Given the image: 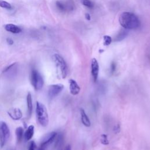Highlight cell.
Here are the masks:
<instances>
[{
	"label": "cell",
	"instance_id": "22",
	"mask_svg": "<svg viewBox=\"0 0 150 150\" xmlns=\"http://www.w3.org/2000/svg\"><path fill=\"white\" fill-rule=\"evenodd\" d=\"M56 6H57V8H58L59 10L62 11L66 10V5H65L62 2L57 1L56 3Z\"/></svg>",
	"mask_w": 150,
	"mask_h": 150
},
{
	"label": "cell",
	"instance_id": "2",
	"mask_svg": "<svg viewBox=\"0 0 150 150\" xmlns=\"http://www.w3.org/2000/svg\"><path fill=\"white\" fill-rule=\"evenodd\" d=\"M36 114L39 123L43 127H46L49 123V116L47 109L44 104L37 101L36 104Z\"/></svg>",
	"mask_w": 150,
	"mask_h": 150
},
{
	"label": "cell",
	"instance_id": "19",
	"mask_svg": "<svg viewBox=\"0 0 150 150\" xmlns=\"http://www.w3.org/2000/svg\"><path fill=\"white\" fill-rule=\"evenodd\" d=\"M82 4L89 8H92L94 6L93 3L91 1V0H82Z\"/></svg>",
	"mask_w": 150,
	"mask_h": 150
},
{
	"label": "cell",
	"instance_id": "11",
	"mask_svg": "<svg viewBox=\"0 0 150 150\" xmlns=\"http://www.w3.org/2000/svg\"><path fill=\"white\" fill-rule=\"evenodd\" d=\"M26 103H27V111L28 116L29 117L31 116L33 111V103L31 93L28 92L26 96Z\"/></svg>",
	"mask_w": 150,
	"mask_h": 150
},
{
	"label": "cell",
	"instance_id": "20",
	"mask_svg": "<svg viewBox=\"0 0 150 150\" xmlns=\"http://www.w3.org/2000/svg\"><path fill=\"white\" fill-rule=\"evenodd\" d=\"M100 141L103 145H108L109 144V141L107 139V136L106 134H102L101 136Z\"/></svg>",
	"mask_w": 150,
	"mask_h": 150
},
{
	"label": "cell",
	"instance_id": "26",
	"mask_svg": "<svg viewBox=\"0 0 150 150\" xmlns=\"http://www.w3.org/2000/svg\"><path fill=\"white\" fill-rule=\"evenodd\" d=\"M63 150H72L71 146L70 145H68Z\"/></svg>",
	"mask_w": 150,
	"mask_h": 150
},
{
	"label": "cell",
	"instance_id": "1",
	"mask_svg": "<svg viewBox=\"0 0 150 150\" xmlns=\"http://www.w3.org/2000/svg\"><path fill=\"white\" fill-rule=\"evenodd\" d=\"M119 22L122 27L127 29H136L140 25L137 17L133 13L124 12L119 17Z\"/></svg>",
	"mask_w": 150,
	"mask_h": 150
},
{
	"label": "cell",
	"instance_id": "21",
	"mask_svg": "<svg viewBox=\"0 0 150 150\" xmlns=\"http://www.w3.org/2000/svg\"><path fill=\"white\" fill-rule=\"evenodd\" d=\"M112 39L110 36L105 35L104 36V46H108L111 43Z\"/></svg>",
	"mask_w": 150,
	"mask_h": 150
},
{
	"label": "cell",
	"instance_id": "16",
	"mask_svg": "<svg viewBox=\"0 0 150 150\" xmlns=\"http://www.w3.org/2000/svg\"><path fill=\"white\" fill-rule=\"evenodd\" d=\"M28 150H45L43 149L42 147H41L40 146L38 147L36 143H35V141H32L29 143L28 145Z\"/></svg>",
	"mask_w": 150,
	"mask_h": 150
},
{
	"label": "cell",
	"instance_id": "3",
	"mask_svg": "<svg viewBox=\"0 0 150 150\" xmlns=\"http://www.w3.org/2000/svg\"><path fill=\"white\" fill-rule=\"evenodd\" d=\"M53 61L59 70L60 73L63 79L66 78L68 74V66L64 59L59 54H54L52 56Z\"/></svg>",
	"mask_w": 150,
	"mask_h": 150
},
{
	"label": "cell",
	"instance_id": "14",
	"mask_svg": "<svg viewBox=\"0 0 150 150\" xmlns=\"http://www.w3.org/2000/svg\"><path fill=\"white\" fill-rule=\"evenodd\" d=\"M80 116H81V120L83 124L86 127H90L91 126V123L90 121L89 118L86 114L84 110L82 109H80Z\"/></svg>",
	"mask_w": 150,
	"mask_h": 150
},
{
	"label": "cell",
	"instance_id": "17",
	"mask_svg": "<svg viewBox=\"0 0 150 150\" xmlns=\"http://www.w3.org/2000/svg\"><path fill=\"white\" fill-rule=\"evenodd\" d=\"M128 34V32L125 31V30H123V31H122L120 32H119V34L117 35V36L114 38V41H122V39H123L124 38H125V37L127 36Z\"/></svg>",
	"mask_w": 150,
	"mask_h": 150
},
{
	"label": "cell",
	"instance_id": "18",
	"mask_svg": "<svg viewBox=\"0 0 150 150\" xmlns=\"http://www.w3.org/2000/svg\"><path fill=\"white\" fill-rule=\"evenodd\" d=\"M0 7L3 8L7 9H12L11 5L9 3H8V2L3 1V0H0Z\"/></svg>",
	"mask_w": 150,
	"mask_h": 150
},
{
	"label": "cell",
	"instance_id": "5",
	"mask_svg": "<svg viewBox=\"0 0 150 150\" xmlns=\"http://www.w3.org/2000/svg\"><path fill=\"white\" fill-rule=\"evenodd\" d=\"M10 130L4 122H0V147L3 148L9 140Z\"/></svg>",
	"mask_w": 150,
	"mask_h": 150
},
{
	"label": "cell",
	"instance_id": "13",
	"mask_svg": "<svg viewBox=\"0 0 150 150\" xmlns=\"http://www.w3.org/2000/svg\"><path fill=\"white\" fill-rule=\"evenodd\" d=\"M4 28L7 31L11 32L12 34H19L21 33L22 31V29L20 27L11 24L5 25Z\"/></svg>",
	"mask_w": 150,
	"mask_h": 150
},
{
	"label": "cell",
	"instance_id": "23",
	"mask_svg": "<svg viewBox=\"0 0 150 150\" xmlns=\"http://www.w3.org/2000/svg\"><path fill=\"white\" fill-rule=\"evenodd\" d=\"M7 42L8 45H12L14 43V41L11 38H7Z\"/></svg>",
	"mask_w": 150,
	"mask_h": 150
},
{
	"label": "cell",
	"instance_id": "10",
	"mask_svg": "<svg viewBox=\"0 0 150 150\" xmlns=\"http://www.w3.org/2000/svg\"><path fill=\"white\" fill-rule=\"evenodd\" d=\"M70 92L73 96L78 95L80 91V88L77 82L73 79L69 80Z\"/></svg>",
	"mask_w": 150,
	"mask_h": 150
},
{
	"label": "cell",
	"instance_id": "7",
	"mask_svg": "<svg viewBox=\"0 0 150 150\" xmlns=\"http://www.w3.org/2000/svg\"><path fill=\"white\" fill-rule=\"evenodd\" d=\"M64 89L62 84H55L51 85L48 89V97L50 99H53L61 93Z\"/></svg>",
	"mask_w": 150,
	"mask_h": 150
},
{
	"label": "cell",
	"instance_id": "8",
	"mask_svg": "<svg viewBox=\"0 0 150 150\" xmlns=\"http://www.w3.org/2000/svg\"><path fill=\"white\" fill-rule=\"evenodd\" d=\"M99 72V66L97 60L95 58L92 59L91 62V73L93 80L96 82L98 79Z\"/></svg>",
	"mask_w": 150,
	"mask_h": 150
},
{
	"label": "cell",
	"instance_id": "15",
	"mask_svg": "<svg viewBox=\"0 0 150 150\" xmlns=\"http://www.w3.org/2000/svg\"><path fill=\"white\" fill-rule=\"evenodd\" d=\"M16 134L17 143H20L24 139V128L21 127H19L17 128L16 130Z\"/></svg>",
	"mask_w": 150,
	"mask_h": 150
},
{
	"label": "cell",
	"instance_id": "6",
	"mask_svg": "<svg viewBox=\"0 0 150 150\" xmlns=\"http://www.w3.org/2000/svg\"><path fill=\"white\" fill-rule=\"evenodd\" d=\"M57 132L54 131L47 134L42 138L41 142L40 147H42L43 149L47 150V148L55 141V140L57 138Z\"/></svg>",
	"mask_w": 150,
	"mask_h": 150
},
{
	"label": "cell",
	"instance_id": "12",
	"mask_svg": "<svg viewBox=\"0 0 150 150\" xmlns=\"http://www.w3.org/2000/svg\"><path fill=\"white\" fill-rule=\"evenodd\" d=\"M34 130L35 127L33 125L29 126L25 132H24V139L25 141H28L33 137L34 134Z\"/></svg>",
	"mask_w": 150,
	"mask_h": 150
},
{
	"label": "cell",
	"instance_id": "4",
	"mask_svg": "<svg viewBox=\"0 0 150 150\" xmlns=\"http://www.w3.org/2000/svg\"><path fill=\"white\" fill-rule=\"evenodd\" d=\"M31 82L35 91L41 90L44 84V80L41 73L36 70H32L30 76Z\"/></svg>",
	"mask_w": 150,
	"mask_h": 150
},
{
	"label": "cell",
	"instance_id": "9",
	"mask_svg": "<svg viewBox=\"0 0 150 150\" xmlns=\"http://www.w3.org/2000/svg\"><path fill=\"white\" fill-rule=\"evenodd\" d=\"M8 114L14 120H19L22 117V113L18 108H12L8 111Z\"/></svg>",
	"mask_w": 150,
	"mask_h": 150
},
{
	"label": "cell",
	"instance_id": "25",
	"mask_svg": "<svg viewBox=\"0 0 150 150\" xmlns=\"http://www.w3.org/2000/svg\"><path fill=\"white\" fill-rule=\"evenodd\" d=\"M85 18L86 20H87L88 21H90L91 20V16H90V15L89 14H85Z\"/></svg>",
	"mask_w": 150,
	"mask_h": 150
},
{
	"label": "cell",
	"instance_id": "24",
	"mask_svg": "<svg viewBox=\"0 0 150 150\" xmlns=\"http://www.w3.org/2000/svg\"><path fill=\"white\" fill-rule=\"evenodd\" d=\"M115 69H116V65L114 63H112L111 65V72H114L115 71Z\"/></svg>",
	"mask_w": 150,
	"mask_h": 150
}]
</instances>
